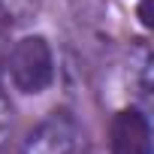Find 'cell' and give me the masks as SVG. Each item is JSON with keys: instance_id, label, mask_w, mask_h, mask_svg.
Here are the masks:
<instances>
[{"instance_id": "6da1fadb", "label": "cell", "mask_w": 154, "mask_h": 154, "mask_svg": "<svg viewBox=\"0 0 154 154\" xmlns=\"http://www.w3.org/2000/svg\"><path fill=\"white\" fill-rule=\"evenodd\" d=\"M9 75L18 91L24 94H39L51 85L54 79V60H51V48L42 36H24L12 45L9 57H6Z\"/></svg>"}, {"instance_id": "7a4b0ae2", "label": "cell", "mask_w": 154, "mask_h": 154, "mask_svg": "<svg viewBox=\"0 0 154 154\" xmlns=\"http://www.w3.org/2000/svg\"><path fill=\"white\" fill-rule=\"evenodd\" d=\"M112 154H151V124L139 109H124L109 127Z\"/></svg>"}, {"instance_id": "3957f363", "label": "cell", "mask_w": 154, "mask_h": 154, "mask_svg": "<svg viewBox=\"0 0 154 154\" xmlns=\"http://www.w3.org/2000/svg\"><path fill=\"white\" fill-rule=\"evenodd\" d=\"M75 142H79V130H75L72 118H66L63 112H54L27 139L24 154H69L75 148Z\"/></svg>"}, {"instance_id": "277c9868", "label": "cell", "mask_w": 154, "mask_h": 154, "mask_svg": "<svg viewBox=\"0 0 154 154\" xmlns=\"http://www.w3.org/2000/svg\"><path fill=\"white\" fill-rule=\"evenodd\" d=\"M6 133H9V106H6L3 97H0V142L6 139Z\"/></svg>"}, {"instance_id": "5b68a950", "label": "cell", "mask_w": 154, "mask_h": 154, "mask_svg": "<svg viewBox=\"0 0 154 154\" xmlns=\"http://www.w3.org/2000/svg\"><path fill=\"white\" fill-rule=\"evenodd\" d=\"M139 18L145 27H151V18H148V0H142V6H139Z\"/></svg>"}]
</instances>
